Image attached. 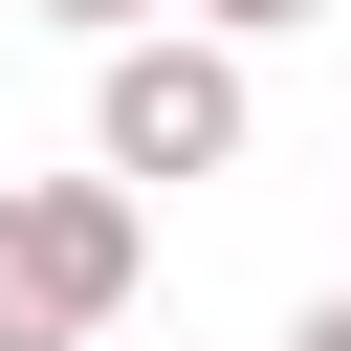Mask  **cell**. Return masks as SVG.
Returning a JSON list of instances; mask_svg holds the SVG:
<instances>
[{"label":"cell","instance_id":"cell-1","mask_svg":"<svg viewBox=\"0 0 351 351\" xmlns=\"http://www.w3.org/2000/svg\"><path fill=\"white\" fill-rule=\"evenodd\" d=\"M241 132H263V88H241V44H197V22H132L110 88H88L110 197H132V176H241Z\"/></svg>","mask_w":351,"mask_h":351},{"label":"cell","instance_id":"cell-2","mask_svg":"<svg viewBox=\"0 0 351 351\" xmlns=\"http://www.w3.org/2000/svg\"><path fill=\"white\" fill-rule=\"evenodd\" d=\"M132 307V197L110 176H0V351H88Z\"/></svg>","mask_w":351,"mask_h":351},{"label":"cell","instance_id":"cell-3","mask_svg":"<svg viewBox=\"0 0 351 351\" xmlns=\"http://www.w3.org/2000/svg\"><path fill=\"white\" fill-rule=\"evenodd\" d=\"M263 22H329V0H197V44H263Z\"/></svg>","mask_w":351,"mask_h":351},{"label":"cell","instance_id":"cell-4","mask_svg":"<svg viewBox=\"0 0 351 351\" xmlns=\"http://www.w3.org/2000/svg\"><path fill=\"white\" fill-rule=\"evenodd\" d=\"M44 22H66V44H132V22H154V0H44Z\"/></svg>","mask_w":351,"mask_h":351},{"label":"cell","instance_id":"cell-5","mask_svg":"<svg viewBox=\"0 0 351 351\" xmlns=\"http://www.w3.org/2000/svg\"><path fill=\"white\" fill-rule=\"evenodd\" d=\"M285 351H351V285H329V307H307V329H285Z\"/></svg>","mask_w":351,"mask_h":351}]
</instances>
